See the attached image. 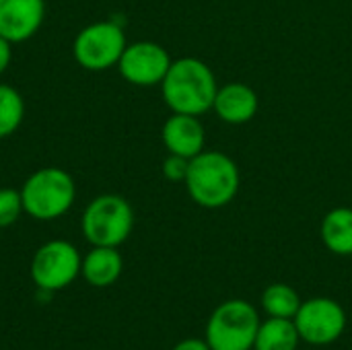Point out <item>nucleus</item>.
Returning a JSON list of instances; mask_svg holds the SVG:
<instances>
[{"mask_svg": "<svg viewBox=\"0 0 352 350\" xmlns=\"http://www.w3.org/2000/svg\"><path fill=\"white\" fill-rule=\"evenodd\" d=\"M258 107H260L258 93L245 83H225L223 87L219 85L212 103L217 116L231 126H241L252 122L258 113Z\"/></svg>", "mask_w": 352, "mask_h": 350, "instance_id": "obj_12", "label": "nucleus"}, {"mask_svg": "<svg viewBox=\"0 0 352 350\" xmlns=\"http://www.w3.org/2000/svg\"><path fill=\"white\" fill-rule=\"evenodd\" d=\"M163 175L167 182H175V184H184L186 182V175H188V169H190V159L186 157H179V155H167V159L163 161Z\"/></svg>", "mask_w": 352, "mask_h": 350, "instance_id": "obj_19", "label": "nucleus"}, {"mask_svg": "<svg viewBox=\"0 0 352 350\" xmlns=\"http://www.w3.org/2000/svg\"><path fill=\"white\" fill-rule=\"evenodd\" d=\"M82 258L78 250L64 239L43 243L31 260V278L39 291L56 293L66 289L80 274Z\"/></svg>", "mask_w": 352, "mask_h": 350, "instance_id": "obj_7", "label": "nucleus"}, {"mask_svg": "<svg viewBox=\"0 0 352 350\" xmlns=\"http://www.w3.org/2000/svg\"><path fill=\"white\" fill-rule=\"evenodd\" d=\"M163 144L167 153L179 155L186 159H194L204 151L206 130L200 122V116L190 113H171L161 130Z\"/></svg>", "mask_w": 352, "mask_h": 350, "instance_id": "obj_11", "label": "nucleus"}, {"mask_svg": "<svg viewBox=\"0 0 352 350\" xmlns=\"http://www.w3.org/2000/svg\"><path fill=\"white\" fill-rule=\"evenodd\" d=\"M171 62L173 60L163 45L155 41H134L126 45L118 62V70L130 85L155 87L163 83Z\"/></svg>", "mask_w": 352, "mask_h": 350, "instance_id": "obj_9", "label": "nucleus"}, {"mask_svg": "<svg viewBox=\"0 0 352 350\" xmlns=\"http://www.w3.org/2000/svg\"><path fill=\"white\" fill-rule=\"evenodd\" d=\"M80 229L91 245L120 248L134 229V210L124 196L101 194L87 204Z\"/></svg>", "mask_w": 352, "mask_h": 350, "instance_id": "obj_4", "label": "nucleus"}, {"mask_svg": "<svg viewBox=\"0 0 352 350\" xmlns=\"http://www.w3.org/2000/svg\"><path fill=\"white\" fill-rule=\"evenodd\" d=\"M173 350H212L208 347V342H206V338L202 340V338H186V340H182V342H177Z\"/></svg>", "mask_w": 352, "mask_h": 350, "instance_id": "obj_21", "label": "nucleus"}, {"mask_svg": "<svg viewBox=\"0 0 352 350\" xmlns=\"http://www.w3.org/2000/svg\"><path fill=\"white\" fill-rule=\"evenodd\" d=\"M190 198L202 208H223L231 204L239 192L241 175L237 163L221 151H202L190 159L186 175Z\"/></svg>", "mask_w": 352, "mask_h": 350, "instance_id": "obj_2", "label": "nucleus"}, {"mask_svg": "<svg viewBox=\"0 0 352 350\" xmlns=\"http://www.w3.org/2000/svg\"><path fill=\"white\" fill-rule=\"evenodd\" d=\"M260 316L250 301L221 303L206 324V342L212 350H254Z\"/></svg>", "mask_w": 352, "mask_h": 350, "instance_id": "obj_5", "label": "nucleus"}, {"mask_svg": "<svg viewBox=\"0 0 352 350\" xmlns=\"http://www.w3.org/2000/svg\"><path fill=\"white\" fill-rule=\"evenodd\" d=\"M217 91L212 68L198 58L173 60L161 83V95L171 113L202 116L212 109Z\"/></svg>", "mask_w": 352, "mask_h": 350, "instance_id": "obj_1", "label": "nucleus"}, {"mask_svg": "<svg viewBox=\"0 0 352 350\" xmlns=\"http://www.w3.org/2000/svg\"><path fill=\"white\" fill-rule=\"evenodd\" d=\"M21 198L23 210L35 221H56L72 208L76 186L68 171L60 167H41L25 179Z\"/></svg>", "mask_w": 352, "mask_h": 350, "instance_id": "obj_3", "label": "nucleus"}, {"mask_svg": "<svg viewBox=\"0 0 352 350\" xmlns=\"http://www.w3.org/2000/svg\"><path fill=\"white\" fill-rule=\"evenodd\" d=\"M21 212H25L21 190L0 188V229L14 225L19 221Z\"/></svg>", "mask_w": 352, "mask_h": 350, "instance_id": "obj_18", "label": "nucleus"}, {"mask_svg": "<svg viewBox=\"0 0 352 350\" xmlns=\"http://www.w3.org/2000/svg\"><path fill=\"white\" fill-rule=\"evenodd\" d=\"M25 118V101L10 85H0V138L12 136Z\"/></svg>", "mask_w": 352, "mask_h": 350, "instance_id": "obj_17", "label": "nucleus"}, {"mask_svg": "<svg viewBox=\"0 0 352 350\" xmlns=\"http://www.w3.org/2000/svg\"><path fill=\"white\" fill-rule=\"evenodd\" d=\"M45 0H0V37L10 43L31 39L43 25Z\"/></svg>", "mask_w": 352, "mask_h": 350, "instance_id": "obj_10", "label": "nucleus"}, {"mask_svg": "<svg viewBox=\"0 0 352 350\" xmlns=\"http://www.w3.org/2000/svg\"><path fill=\"white\" fill-rule=\"evenodd\" d=\"M301 303L303 301H301L299 293L285 283H274V285L266 287L262 293V309L268 318L295 320Z\"/></svg>", "mask_w": 352, "mask_h": 350, "instance_id": "obj_16", "label": "nucleus"}, {"mask_svg": "<svg viewBox=\"0 0 352 350\" xmlns=\"http://www.w3.org/2000/svg\"><path fill=\"white\" fill-rule=\"evenodd\" d=\"M124 270V260L118 248L93 245V250L82 258L80 274L91 287H109L113 285Z\"/></svg>", "mask_w": 352, "mask_h": 350, "instance_id": "obj_13", "label": "nucleus"}, {"mask_svg": "<svg viewBox=\"0 0 352 350\" xmlns=\"http://www.w3.org/2000/svg\"><path fill=\"white\" fill-rule=\"evenodd\" d=\"M324 245L336 256H352V208L338 206L326 212L320 225Z\"/></svg>", "mask_w": 352, "mask_h": 350, "instance_id": "obj_14", "label": "nucleus"}, {"mask_svg": "<svg viewBox=\"0 0 352 350\" xmlns=\"http://www.w3.org/2000/svg\"><path fill=\"white\" fill-rule=\"evenodd\" d=\"M293 322L303 342L311 347H328L344 334L346 311L330 297H314L301 303Z\"/></svg>", "mask_w": 352, "mask_h": 350, "instance_id": "obj_8", "label": "nucleus"}, {"mask_svg": "<svg viewBox=\"0 0 352 350\" xmlns=\"http://www.w3.org/2000/svg\"><path fill=\"white\" fill-rule=\"evenodd\" d=\"M299 342L301 336L293 320L268 318L260 322L254 350H297Z\"/></svg>", "mask_w": 352, "mask_h": 350, "instance_id": "obj_15", "label": "nucleus"}, {"mask_svg": "<svg viewBox=\"0 0 352 350\" xmlns=\"http://www.w3.org/2000/svg\"><path fill=\"white\" fill-rule=\"evenodd\" d=\"M10 60H12V43L0 37V74L6 72V68L10 66Z\"/></svg>", "mask_w": 352, "mask_h": 350, "instance_id": "obj_20", "label": "nucleus"}, {"mask_svg": "<svg viewBox=\"0 0 352 350\" xmlns=\"http://www.w3.org/2000/svg\"><path fill=\"white\" fill-rule=\"evenodd\" d=\"M126 45V33L118 23L99 21L87 25L76 33L72 41V56L82 68L91 72H101L118 66Z\"/></svg>", "mask_w": 352, "mask_h": 350, "instance_id": "obj_6", "label": "nucleus"}]
</instances>
